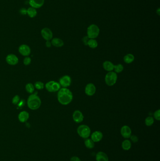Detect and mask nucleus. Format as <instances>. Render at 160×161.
Returning a JSON list of instances; mask_svg holds the SVG:
<instances>
[{
	"label": "nucleus",
	"mask_w": 160,
	"mask_h": 161,
	"mask_svg": "<svg viewBox=\"0 0 160 161\" xmlns=\"http://www.w3.org/2000/svg\"><path fill=\"white\" fill-rule=\"evenodd\" d=\"M57 99L61 104L67 105L72 101V93L67 88L60 89L57 93Z\"/></svg>",
	"instance_id": "f257e3e1"
},
{
	"label": "nucleus",
	"mask_w": 160,
	"mask_h": 161,
	"mask_svg": "<svg viewBox=\"0 0 160 161\" xmlns=\"http://www.w3.org/2000/svg\"><path fill=\"white\" fill-rule=\"evenodd\" d=\"M27 106L30 109L36 110L41 106V101L40 97L37 95V93L31 95L27 100Z\"/></svg>",
	"instance_id": "f03ea898"
},
{
	"label": "nucleus",
	"mask_w": 160,
	"mask_h": 161,
	"mask_svg": "<svg viewBox=\"0 0 160 161\" xmlns=\"http://www.w3.org/2000/svg\"><path fill=\"white\" fill-rule=\"evenodd\" d=\"M99 28L95 24H92L87 29V36L89 39H95L98 37L100 34Z\"/></svg>",
	"instance_id": "7ed1b4c3"
},
{
	"label": "nucleus",
	"mask_w": 160,
	"mask_h": 161,
	"mask_svg": "<svg viewBox=\"0 0 160 161\" xmlns=\"http://www.w3.org/2000/svg\"><path fill=\"white\" fill-rule=\"evenodd\" d=\"M77 132L80 137L83 139L88 138L91 134L90 128L86 125H81L77 129Z\"/></svg>",
	"instance_id": "20e7f679"
},
{
	"label": "nucleus",
	"mask_w": 160,
	"mask_h": 161,
	"mask_svg": "<svg viewBox=\"0 0 160 161\" xmlns=\"http://www.w3.org/2000/svg\"><path fill=\"white\" fill-rule=\"evenodd\" d=\"M118 80V75L115 72H109L106 74L105 80L106 84L109 86H112L115 85Z\"/></svg>",
	"instance_id": "39448f33"
},
{
	"label": "nucleus",
	"mask_w": 160,
	"mask_h": 161,
	"mask_svg": "<svg viewBox=\"0 0 160 161\" xmlns=\"http://www.w3.org/2000/svg\"><path fill=\"white\" fill-rule=\"evenodd\" d=\"M42 37L46 41H50L53 38V33L48 28H43L41 31Z\"/></svg>",
	"instance_id": "423d86ee"
},
{
	"label": "nucleus",
	"mask_w": 160,
	"mask_h": 161,
	"mask_svg": "<svg viewBox=\"0 0 160 161\" xmlns=\"http://www.w3.org/2000/svg\"><path fill=\"white\" fill-rule=\"evenodd\" d=\"M72 83V79L69 75H64L59 79L60 85L63 88H67L70 86Z\"/></svg>",
	"instance_id": "0eeeda50"
},
{
	"label": "nucleus",
	"mask_w": 160,
	"mask_h": 161,
	"mask_svg": "<svg viewBox=\"0 0 160 161\" xmlns=\"http://www.w3.org/2000/svg\"><path fill=\"white\" fill-rule=\"evenodd\" d=\"M6 60L8 64L14 66L19 63V58L14 54H11L8 55L6 58Z\"/></svg>",
	"instance_id": "6e6552de"
},
{
	"label": "nucleus",
	"mask_w": 160,
	"mask_h": 161,
	"mask_svg": "<svg viewBox=\"0 0 160 161\" xmlns=\"http://www.w3.org/2000/svg\"><path fill=\"white\" fill-rule=\"evenodd\" d=\"M96 89L93 83H89L87 84L85 88V93L89 96H92L95 94Z\"/></svg>",
	"instance_id": "1a4fd4ad"
},
{
	"label": "nucleus",
	"mask_w": 160,
	"mask_h": 161,
	"mask_svg": "<svg viewBox=\"0 0 160 161\" xmlns=\"http://www.w3.org/2000/svg\"><path fill=\"white\" fill-rule=\"evenodd\" d=\"M121 134L125 139L130 138L131 135V130L128 126L124 125L121 128Z\"/></svg>",
	"instance_id": "9d476101"
},
{
	"label": "nucleus",
	"mask_w": 160,
	"mask_h": 161,
	"mask_svg": "<svg viewBox=\"0 0 160 161\" xmlns=\"http://www.w3.org/2000/svg\"><path fill=\"white\" fill-rule=\"evenodd\" d=\"M19 51L22 55L26 57L29 56L31 52L30 47L25 44H23L20 46L19 47Z\"/></svg>",
	"instance_id": "9b49d317"
},
{
	"label": "nucleus",
	"mask_w": 160,
	"mask_h": 161,
	"mask_svg": "<svg viewBox=\"0 0 160 161\" xmlns=\"http://www.w3.org/2000/svg\"><path fill=\"white\" fill-rule=\"evenodd\" d=\"M73 119L76 123H80L84 120V115L80 110L74 111L72 115Z\"/></svg>",
	"instance_id": "f8f14e48"
},
{
	"label": "nucleus",
	"mask_w": 160,
	"mask_h": 161,
	"mask_svg": "<svg viewBox=\"0 0 160 161\" xmlns=\"http://www.w3.org/2000/svg\"><path fill=\"white\" fill-rule=\"evenodd\" d=\"M44 1L45 0H29V4L31 7L39 9L43 5Z\"/></svg>",
	"instance_id": "ddd939ff"
},
{
	"label": "nucleus",
	"mask_w": 160,
	"mask_h": 161,
	"mask_svg": "<svg viewBox=\"0 0 160 161\" xmlns=\"http://www.w3.org/2000/svg\"><path fill=\"white\" fill-rule=\"evenodd\" d=\"M91 140L94 142H99L103 138V134L100 131H95L91 135Z\"/></svg>",
	"instance_id": "4468645a"
},
{
	"label": "nucleus",
	"mask_w": 160,
	"mask_h": 161,
	"mask_svg": "<svg viewBox=\"0 0 160 161\" xmlns=\"http://www.w3.org/2000/svg\"><path fill=\"white\" fill-rule=\"evenodd\" d=\"M29 118V114L27 111H22L19 114L18 118L21 123H25Z\"/></svg>",
	"instance_id": "2eb2a0df"
},
{
	"label": "nucleus",
	"mask_w": 160,
	"mask_h": 161,
	"mask_svg": "<svg viewBox=\"0 0 160 161\" xmlns=\"http://www.w3.org/2000/svg\"><path fill=\"white\" fill-rule=\"evenodd\" d=\"M96 161H109V157L104 152H99L96 154Z\"/></svg>",
	"instance_id": "dca6fc26"
},
{
	"label": "nucleus",
	"mask_w": 160,
	"mask_h": 161,
	"mask_svg": "<svg viewBox=\"0 0 160 161\" xmlns=\"http://www.w3.org/2000/svg\"><path fill=\"white\" fill-rule=\"evenodd\" d=\"M51 44L56 47H62L64 45V42L62 39L58 38H54L52 39Z\"/></svg>",
	"instance_id": "f3484780"
},
{
	"label": "nucleus",
	"mask_w": 160,
	"mask_h": 161,
	"mask_svg": "<svg viewBox=\"0 0 160 161\" xmlns=\"http://www.w3.org/2000/svg\"><path fill=\"white\" fill-rule=\"evenodd\" d=\"M103 67L107 71H112L114 70V65L110 61H106L103 63Z\"/></svg>",
	"instance_id": "a211bd4d"
},
{
	"label": "nucleus",
	"mask_w": 160,
	"mask_h": 161,
	"mask_svg": "<svg viewBox=\"0 0 160 161\" xmlns=\"http://www.w3.org/2000/svg\"><path fill=\"white\" fill-rule=\"evenodd\" d=\"M27 14L28 15L29 17L31 18H33L35 17L37 14V11L36 9L33 8V7H30L27 9Z\"/></svg>",
	"instance_id": "6ab92c4d"
},
{
	"label": "nucleus",
	"mask_w": 160,
	"mask_h": 161,
	"mask_svg": "<svg viewBox=\"0 0 160 161\" xmlns=\"http://www.w3.org/2000/svg\"><path fill=\"white\" fill-rule=\"evenodd\" d=\"M135 59V57L131 54H128L124 56L123 60L124 62L127 64L131 63Z\"/></svg>",
	"instance_id": "aec40b11"
},
{
	"label": "nucleus",
	"mask_w": 160,
	"mask_h": 161,
	"mask_svg": "<svg viewBox=\"0 0 160 161\" xmlns=\"http://www.w3.org/2000/svg\"><path fill=\"white\" fill-rule=\"evenodd\" d=\"M131 143L130 140H125L122 142V148L124 150H129L131 149Z\"/></svg>",
	"instance_id": "412c9836"
},
{
	"label": "nucleus",
	"mask_w": 160,
	"mask_h": 161,
	"mask_svg": "<svg viewBox=\"0 0 160 161\" xmlns=\"http://www.w3.org/2000/svg\"><path fill=\"white\" fill-rule=\"evenodd\" d=\"M84 143H85L86 147L88 149H92L94 148V145H95L94 142L91 139H88V138L86 139Z\"/></svg>",
	"instance_id": "4be33fe9"
},
{
	"label": "nucleus",
	"mask_w": 160,
	"mask_h": 161,
	"mask_svg": "<svg viewBox=\"0 0 160 161\" xmlns=\"http://www.w3.org/2000/svg\"><path fill=\"white\" fill-rule=\"evenodd\" d=\"M98 45V42L95 39H90L87 44V46L92 49H95L97 47Z\"/></svg>",
	"instance_id": "5701e85b"
},
{
	"label": "nucleus",
	"mask_w": 160,
	"mask_h": 161,
	"mask_svg": "<svg viewBox=\"0 0 160 161\" xmlns=\"http://www.w3.org/2000/svg\"><path fill=\"white\" fill-rule=\"evenodd\" d=\"M25 89L29 93H33L35 91V86L32 83H27L25 86Z\"/></svg>",
	"instance_id": "b1692460"
},
{
	"label": "nucleus",
	"mask_w": 160,
	"mask_h": 161,
	"mask_svg": "<svg viewBox=\"0 0 160 161\" xmlns=\"http://www.w3.org/2000/svg\"><path fill=\"white\" fill-rule=\"evenodd\" d=\"M123 70V66L121 64H119L116 65H114V70L116 73H120L122 72Z\"/></svg>",
	"instance_id": "393cba45"
},
{
	"label": "nucleus",
	"mask_w": 160,
	"mask_h": 161,
	"mask_svg": "<svg viewBox=\"0 0 160 161\" xmlns=\"http://www.w3.org/2000/svg\"><path fill=\"white\" fill-rule=\"evenodd\" d=\"M154 123V119L152 116H148L145 119V124L147 126L152 125Z\"/></svg>",
	"instance_id": "a878e982"
},
{
	"label": "nucleus",
	"mask_w": 160,
	"mask_h": 161,
	"mask_svg": "<svg viewBox=\"0 0 160 161\" xmlns=\"http://www.w3.org/2000/svg\"><path fill=\"white\" fill-rule=\"evenodd\" d=\"M61 85L57 82H54L52 85V91L53 92H56L58 91L61 89Z\"/></svg>",
	"instance_id": "bb28decb"
},
{
	"label": "nucleus",
	"mask_w": 160,
	"mask_h": 161,
	"mask_svg": "<svg viewBox=\"0 0 160 161\" xmlns=\"http://www.w3.org/2000/svg\"><path fill=\"white\" fill-rule=\"evenodd\" d=\"M54 82V81H53V80L50 81V82H48L45 85V87L48 91L50 92V93L53 92V91H52V85H53Z\"/></svg>",
	"instance_id": "cd10ccee"
},
{
	"label": "nucleus",
	"mask_w": 160,
	"mask_h": 161,
	"mask_svg": "<svg viewBox=\"0 0 160 161\" xmlns=\"http://www.w3.org/2000/svg\"><path fill=\"white\" fill-rule=\"evenodd\" d=\"M34 86H35V87L38 89V90H42L44 88V83H42V82H39V81L36 82L35 83Z\"/></svg>",
	"instance_id": "c85d7f7f"
},
{
	"label": "nucleus",
	"mask_w": 160,
	"mask_h": 161,
	"mask_svg": "<svg viewBox=\"0 0 160 161\" xmlns=\"http://www.w3.org/2000/svg\"><path fill=\"white\" fill-rule=\"evenodd\" d=\"M19 102H20V97L19 95L15 96L12 99V103L14 105H16L18 104Z\"/></svg>",
	"instance_id": "c756f323"
},
{
	"label": "nucleus",
	"mask_w": 160,
	"mask_h": 161,
	"mask_svg": "<svg viewBox=\"0 0 160 161\" xmlns=\"http://www.w3.org/2000/svg\"><path fill=\"white\" fill-rule=\"evenodd\" d=\"M160 110L158 109L155 111V112L153 114V117L156 120H160Z\"/></svg>",
	"instance_id": "7c9ffc66"
},
{
	"label": "nucleus",
	"mask_w": 160,
	"mask_h": 161,
	"mask_svg": "<svg viewBox=\"0 0 160 161\" xmlns=\"http://www.w3.org/2000/svg\"><path fill=\"white\" fill-rule=\"evenodd\" d=\"M31 62V58L30 57H27L24 58V65H25V66H28V65H30Z\"/></svg>",
	"instance_id": "2f4dec72"
},
{
	"label": "nucleus",
	"mask_w": 160,
	"mask_h": 161,
	"mask_svg": "<svg viewBox=\"0 0 160 161\" xmlns=\"http://www.w3.org/2000/svg\"><path fill=\"white\" fill-rule=\"evenodd\" d=\"M130 139H131V140L133 142V143H137L139 141V139H138V137L136 136V135H131V137H130Z\"/></svg>",
	"instance_id": "473e14b6"
},
{
	"label": "nucleus",
	"mask_w": 160,
	"mask_h": 161,
	"mask_svg": "<svg viewBox=\"0 0 160 161\" xmlns=\"http://www.w3.org/2000/svg\"><path fill=\"white\" fill-rule=\"evenodd\" d=\"M89 39H90L89 38V37H88L87 36H85V37H84L83 38V39H82V41H83L84 45L87 46V44H88V42Z\"/></svg>",
	"instance_id": "72a5a7b5"
},
{
	"label": "nucleus",
	"mask_w": 160,
	"mask_h": 161,
	"mask_svg": "<svg viewBox=\"0 0 160 161\" xmlns=\"http://www.w3.org/2000/svg\"><path fill=\"white\" fill-rule=\"evenodd\" d=\"M70 161H81L80 159L78 156H73L70 158Z\"/></svg>",
	"instance_id": "f704fd0d"
},
{
	"label": "nucleus",
	"mask_w": 160,
	"mask_h": 161,
	"mask_svg": "<svg viewBox=\"0 0 160 161\" xmlns=\"http://www.w3.org/2000/svg\"><path fill=\"white\" fill-rule=\"evenodd\" d=\"M51 42H50V41H46V45L48 48H50L51 46Z\"/></svg>",
	"instance_id": "c9c22d12"
},
{
	"label": "nucleus",
	"mask_w": 160,
	"mask_h": 161,
	"mask_svg": "<svg viewBox=\"0 0 160 161\" xmlns=\"http://www.w3.org/2000/svg\"><path fill=\"white\" fill-rule=\"evenodd\" d=\"M156 13L158 15H160V8H158V9L156 10Z\"/></svg>",
	"instance_id": "e433bc0d"
}]
</instances>
